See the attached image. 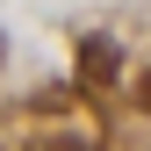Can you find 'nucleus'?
I'll list each match as a JSON object with an SVG mask.
<instances>
[{"label": "nucleus", "mask_w": 151, "mask_h": 151, "mask_svg": "<svg viewBox=\"0 0 151 151\" xmlns=\"http://www.w3.org/2000/svg\"><path fill=\"white\" fill-rule=\"evenodd\" d=\"M79 79L86 86H115L122 79V50L108 43V36H86V43H79Z\"/></svg>", "instance_id": "1"}, {"label": "nucleus", "mask_w": 151, "mask_h": 151, "mask_svg": "<svg viewBox=\"0 0 151 151\" xmlns=\"http://www.w3.org/2000/svg\"><path fill=\"white\" fill-rule=\"evenodd\" d=\"M137 108H144V115H151V72H144V79H137Z\"/></svg>", "instance_id": "2"}]
</instances>
